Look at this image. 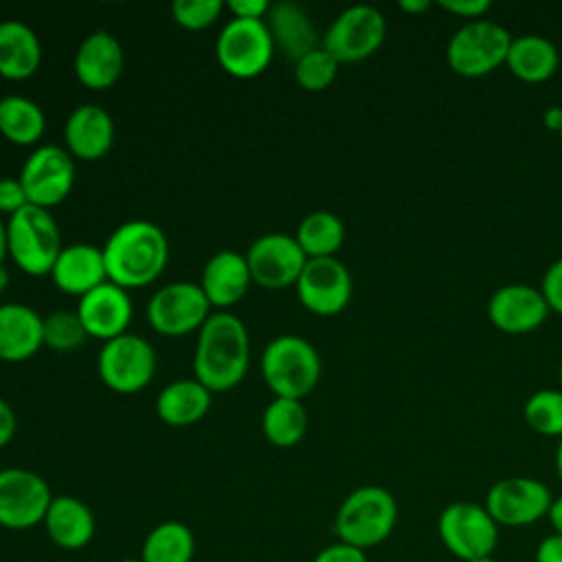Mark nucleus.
I'll return each instance as SVG.
<instances>
[{
    "label": "nucleus",
    "mask_w": 562,
    "mask_h": 562,
    "mask_svg": "<svg viewBox=\"0 0 562 562\" xmlns=\"http://www.w3.org/2000/svg\"><path fill=\"white\" fill-rule=\"evenodd\" d=\"M226 9L237 20H266L270 2L266 0H228Z\"/></svg>",
    "instance_id": "41"
},
{
    "label": "nucleus",
    "mask_w": 562,
    "mask_h": 562,
    "mask_svg": "<svg viewBox=\"0 0 562 562\" xmlns=\"http://www.w3.org/2000/svg\"><path fill=\"white\" fill-rule=\"evenodd\" d=\"M42 525L50 542L66 551L88 547L97 531V518L92 509L81 498L70 494L53 496Z\"/></svg>",
    "instance_id": "24"
},
{
    "label": "nucleus",
    "mask_w": 562,
    "mask_h": 562,
    "mask_svg": "<svg viewBox=\"0 0 562 562\" xmlns=\"http://www.w3.org/2000/svg\"><path fill=\"white\" fill-rule=\"evenodd\" d=\"M294 290L307 312L336 316L349 305L353 281L347 266L336 257L307 259Z\"/></svg>",
    "instance_id": "16"
},
{
    "label": "nucleus",
    "mask_w": 562,
    "mask_h": 562,
    "mask_svg": "<svg viewBox=\"0 0 562 562\" xmlns=\"http://www.w3.org/2000/svg\"><path fill=\"white\" fill-rule=\"evenodd\" d=\"M540 292L551 312L562 314V257L551 261L540 281Z\"/></svg>",
    "instance_id": "38"
},
{
    "label": "nucleus",
    "mask_w": 562,
    "mask_h": 562,
    "mask_svg": "<svg viewBox=\"0 0 562 562\" xmlns=\"http://www.w3.org/2000/svg\"><path fill=\"white\" fill-rule=\"evenodd\" d=\"M211 303L195 281H171L158 288L147 303V323L167 338H180L206 323L213 314Z\"/></svg>",
    "instance_id": "10"
},
{
    "label": "nucleus",
    "mask_w": 562,
    "mask_h": 562,
    "mask_svg": "<svg viewBox=\"0 0 562 562\" xmlns=\"http://www.w3.org/2000/svg\"><path fill=\"white\" fill-rule=\"evenodd\" d=\"M44 316L24 303L0 305V360L24 362L44 347Z\"/></svg>",
    "instance_id": "23"
},
{
    "label": "nucleus",
    "mask_w": 562,
    "mask_h": 562,
    "mask_svg": "<svg viewBox=\"0 0 562 562\" xmlns=\"http://www.w3.org/2000/svg\"><path fill=\"white\" fill-rule=\"evenodd\" d=\"M536 562H562V536L551 533L536 547Z\"/></svg>",
    "instance_id": "42"
},
{
    "label": "nucleus",
    "mask_w": 562,
    "mask_h": 562,
    "mask_svg": "<svg viewBox=\"0 0 562 562\" xmlns=\"http://www.w3.org/2000/svg\"><path fill=\"white\" fill-rule=\"evenodd\" d=\"M224 11L222 0H176L171 4V18L187 31H204L217 22Z\"/></svg>",
    "instance_id": "36"
},
{
    "label": "nucleus",
    "mask_w": 562,
    "mask_h": 562,
    "mask_svg": "<svg viewBox=\"0 0 562 562\" xmlns=\"http://www.w3.org/2000/svg\"><path fill=\"white\" fill-rule=\"evenodd\" d=\"M15 428H18L15 413L11 404L4 397H0V448H4L13 439Z\"/></svg>",
    "instance_id": "43"
},
{
    "label": "nucleus",
    "mask_w": 562,
    "mask_h": 562,
    "mask_svg": "<svg viewBox=\"0 0 562 562\" xmlns=\"http://www.w3.org/2000/svg\"><path fill=\"white\" fill-rule=\"evenodd\" d=\"M558 64L560 55L553 42L536 33L514 37L505 59L507 70L525 83H540L551 79L558 70Z\"/></svg>",
    "instance_id": "28"
},
{
    "label": "nucleus",
    "mask_w": 562,
    "mask_h": 562,
    "mask_svg": "<svg viewBox=\"0 0 562 562\" xmlns=\"http://www.w3.org/2000/svg\"><path fill=\"white\" fill-rule=\"evenodd\" d=\"M46 132L44 110L29 97L9 94L0 99V134L18 145L31 147L42 140Z\"/></svg>",
    "instance_id": "29"
},
{
    "label": "nucleus",
    "mask_w": 562,
    "mask_h": 562,
    "mask_svg": "<svg viewBox=\"0 0 562 562\" xmlns=\"http://www.w3.org/2000/svg\"><path fill=\"white\" fill-rule=\"evenodd\" d=\"M61 248V231L48 209L26 204L7 220V252L22 272L50 274Z\"/></svg>",
    "instance_id": "5"
},
{
    "label": "nucleus",
    "mask_w": 562,
    "mask_h": 562,
    "mask_svg": "<svg viewBox=\"0 0 562 562\" xmlns=\"http://www.w3.org/2000/svg\"><path fill=\"white\" fill-rule=\"evenodd\" d=\"M195 555V536L180 520H162L145 536L140 544L143 562H191Z\"/></svg>",
    "instance_id": "32"
},
{
    "label": "nucleus",
    "mask_w": 562,
    "mask_h": 562,
    "mask_svg": "<svg viewBox=\"0 0 562 562\" xmlns=\"http://www.w3.org/2000/svg\"><path fill=\"white\" fill-rule=\"evenodd\" d=\"M512 40L503 24L487 18L465 22L448 40L446 61L454 75L479 79L505 66Z\"/></svg>",
    "instance_id": "6"
},
{
    "label": "nucleus",
    "mask_w": 562,
    "mask_h": 562,
    "mask_svg": "<svg viewBox=\"0 0 562 562\" xmlns=\"http://www.w3.org/2000/svg\"><path fill=\"white\" fill-rule=\"evenodd\" d=\"M439 7L457 18H463L465 22L483 20L485 13L492 9L490 0H441Z\"/></svg>",
    "instance_id": "39"
},
{
    "label": "nucleus",
    "mask_w": 562,
    "mask_h": 562,
    "mask_svg": "<svg viewBox=\"0 0 562 562\" xmlns=\"http://www.w3.org/2000/svg\"><path fill=\"white\" fill-rule=\"evenodd\" d=\"M7 257H9V252H7V220H2V215H0V266L4 263Z\"/></svg>",
    "instance_id": "46"
},
{
    "label": "nucleus",
    "mask_w": 562,
    "mask_h": 562,
    "mask_svg": "<svg viewBox=\"0 0 562 562\" xmlns=\"http://www.w3.org/2000/svg\"><path fill=\"white\" fill-rule=\"evenodd\" d=\"M200 288L217 312H228L248 292L252 277L246 263V255L237 250H220L202 268Z\"/></svg>",
    "instance_id": "21"
},
{
    "label": "nucleus",
    "mask_w": 562,
    "mask_h": 562,
    "mask_svg": "<svg viewBox=\"0 0 562 562\" xmlns=\"http://www.w3.org/2000/svg\"><path fill=\"white\" fill-rule=\"evenodd\" d=\"M7 285H9V272H7L4 263H2V266H0V292H4Z\"/></svg>",
    "instance_id": "48"
},
{
    "label": "nucleus",
    "mask_w": 562,
    "mask_h": 562,
    "mask_svg": "<svg viewBox=\"0 0 562 562\" xmlns=\"http://www.w3.org/2000/svg\"><path fill=\"white\" fill-rule=\"evenodd\" d=\"M397 501L382 485H360L338 505L334 531L340 542L362 551L382 544L395 529Z\"/></svg>",
    "instance_id": "4"
},
{
    "label": "nucleus",
    "mask_w": 562,
    "mask_h": 562,
    "mask_svg": "<svg viewBox=\"0 0 562 562\" xmlns=\"http://www.w3.org/2000/svg\"><path fill=\"white\" fill-rule=\"evenodd\" d=\"M108 281L123 290H138L156 281L169 261V239L149 220L119 224L101 246Z\"/></svg>",
    "instance_id": "2"
},
{
    "label": "nucleus",
    "mask_w": 562,
    "mask_h": 562,
    "mask_svg": "<svg viewBox=\"0 0 562 562\" xmlns=\"http://www.w3.org/2000/svg\"><path fill=\"white\" fill-rule=\"evenodd\" d=\"M48 277L57 290L81 299L108 281L103 252L86 241L68 244L61 248Z\"/></svg>",
    "instance_id": "22"
},
{
    "label": "nucleus",
    "mask_w": 562,
    "mask_h": 562,
    "mask_svg": "<svg viewBox=\"0 0 562 562\" xmlns=\"http://www.w3.org/2000/svg\"><path fill=\"white\" fill-rule=\"evenodd\" d=\"M246 263L252 283L266 290H283L296 285L307 257L296 244L294 235L266 233L246 250Z\"/></svg>",
    "instance_id": "15"
},
{
    "label": "nucleus",
    "mask_w": 562,
    "mask_h": 562,
    "mask_svg": "<svg viewBox=\"0 0 562 562\" xmlns=\"http://www.w3.org/2000/svg\"><path fill=\"white\" fill-rule=\"evenodd\" d=\"M123 66H125V55H123L121 42L103 29L88 33L79 42L72 59L75 77L88 90L112 88L119 81Z\"/></svg>",
    "instance_id": "19"
},
{
    "label": "nucleus",
    "mask_w": 562,
    "mask_h": 562,
    "mask_svg": "<svg viewBox=\"0 0 562 562\" xmlns=\"http://www.w3.org/2000/svg\"><path fill=\"white\" fill-rule=\"evenodd\" d=\"M312 562H369L367 560V553L353 544H347V542H334V544H327L323 547Z\"/></svg>",
    "instance_id": "40"
},
{
    "label": "nucleus",
    "mask_w": 562,
    "mask_h": 562,
    "mask_svg": "<svg viewBox=\"0 0 562 562\" xmlns=\"http://www.w3.org/2000/svg\"><path fill=\"white\" fill-rule=\"evenodd\" d=\"M551 490L531 476H507L485 494V509L498 527H527L547 516Z\"/></svg>",
    "instance_id": "14"
},
{
    "label": "nucleus",
    "mask_w": 562,
    "mask_h": 562,
    "mask_svg": "<svg viewBox=\"0 0 562 562\" xmlns=\"http://www.w3.org/2000/svg\"><path fill=\"white\" fill-rule=\"evenodd\" d=\"M272 55L274 42L263 20L231 18L215 40L217 64L235 79L259 77L270 66Z\"/></svg>",
    "instance_id": "7"
},
{
    "label": "nucleus",
    "mask_w": 562,
    "mask_h": 562,
    "mask_svg": "<svg viewBox=\"0 0 562 562\" xmlns=\"http://www.w3.org/2000/svg\"><path fill=\"white\" fill-rule=\"evenodd\" d=\"M0 22H2V20H0Z\"/></svg>",
    "instance_id": "53"
},
{
    "label": "nucleus",
    "mask_w": 562,
    "mask_h": 562,
    "mask_svg": "<svg viewBox=\"0 0 562 562\" xmlns=\"http://www.w3.org/2000/svg\"><path fill=\"white\" fill-rule=\"evenodd\" d=\"M527 426L544 437H562V391L540 389L522 406Z\"/></svg>",
    "instance_id": "33"
},
{
    "label": "nucleus",
    "mask_w": 562,
    "mask_h": 562,
    "mask_svg": "<svg viewBox=\"0 0 562 562\" xmlns=\"http://www.w3.org/2000/svg\"><path fill=\"white\" fill-rule=\"evenodd\" d=\"M261 378L274 397L303 400L321 380V356L316 347L296 334L272 338L259 360Z\"/></svg>",
    "instance_id": "3"
},
{
    "label": "nucleus",
    "mask_w": 562,
    "mask_h": 562,
    "mask_svg": "<svg viewBox=\"0 0 562 562\" xmlns=\"http://www.w3.org/2000/svg\"><path fill=\"white\" fill-rule=\"evenodd\" d=\"M250 364L248 329L231 312H213L198 331L193 378L211 393L235 389Z\"/></svg>",
    "instance_id": "1"
},
{
    "label": "nucleus",
    "mask_w": 562,
    "mask_h": 562,
    "mask_svg": "<svg viewBox=\"0 0 562 562\" xmlns=\"http://www.w3.org/2000/svg\"><path fill=\"white\" fill-rule=\"evenodd\" d=\"M549 305L540 288L527 283L501 285L487 301L490 323L505 334H531L549 318Z\"/></svg>",
    "instance_id": "17"
},
{
    "label": "nucleus",
    "mask_w": 562,
    "mask_h": 562,
    "mask_svg": "<svg viewBox=\"0 0 562 562\" xmlns=\"http://www.w3.org/2000/svg\"><path fill=\"white\" fill-rule=\"evenodd\" d=\"M397 7H400V11H404L408 15H419L430 9V2L428 0H402V2H397Z\"/></svg>",
    "instance_id": "45"
},
{
    "label": "nucleus",
    "mask_w": 562,
    "mask_h": 562,
    "mask_svg": "<svg viewBox=\"0 0 562 562\" xmlns=\"http://www.w3.org/2000/svg\"><path fill=\"white\" fill-rule=\"evenodd\" d=\"M20 182L29 204L53 209L61 204L75 187V158L59 145H37L20 169Z\"/></svg>",
    "instance_id": "12"
},
{
    "label": "nucleus",
    "mask_w": 562,
    "mask_h": 562,
    "mask_svg": "<svg viewBox=\"0 0 562 562\" xmlns=\"http://www.w3.org/2000/svg\"><path fill=\"white\" fill-rule=\"evenodd\" d=\"M97 373L110 391L134 395L154 380L156 351L149 340L127 331L103 342L97 356Z\"/></svg>",
    "instance_id": "8"
},
{
    "label": "nucleus",
    "mask_w": 562,
    "mask_h": 562,
    "mask_svg": "<svg viewBox=\"0 0 562 562\" xmlns=\"http://www.w3.org/2000/svg\"><path fill=\"white\" fill-rule=\"evenodd\" d=\"M53 492L44 476L26 468L0 470V527L22 531L44 522Z\"/></svg>",
    "instance_id": "13"
},
{
    "label": "nucleus",
    "mask_w": 562,
    "mask_h": 562,
    "mask_svg": "<svg viewBox=\"0 0 562 562\" xmlns=\"http://www.w3.org/2000/svg\"><path fill=\"white\" fill-rule=\"evenodd\" d=\"M44 347L57 351V353H70L79 349L86 340L88 334L81 325V318L77 310H55L44 316Z\"/></svg>",
    "instance_id": "34"
},
{
    "label": "nucleus",
    "mask_w": 562,
    "mask_h": 562,
    "mask_svg": "<svg viewBox=\"0 0 562 562\" xmlns=\"http://www.w3.org/2000/svg\"><path fill=\"white\" fill-rule=\"evenodd\" d=\"M307 411L303 400L274 397L263 408L261 432L268 443L277 448H294L307 432Z\"/></svg>",
    "instance_id": "30"
},
{
    "label": "nucleus",
    "mask_w": 562,
    "mask_h": 562,
    "mask_svg": "<svg viewBox=\"0 0 562 562\" xmlns=\"http://www.w3.org/2000/svg\"><path fill=\"white\" fill-rule=\"evenodd\" d=\"M470 562H496L492 555H485V558H476V560H470Z\"/></svg>",
    "instance_id": "49"
},
{
    "label": "nucleus",
    "mask_w": 562,
    "mask_h": 562,
    "mask_svg": "<svg viewBox=\"0 0 562 562\" xmlns=\"http://www.w3.org/2000/svg\"><path fill=\"white\" fill-rule=\"evenodd\" d=\"M42 42L37 33L20 20L0 22V77L24 81L40 70Z\"/></svg>",
    "instance_id": "26"
},
{
    "label": "nucleus",
    "mask_w": 562,
    "mask_h": 562,
    "mask_svg": "<svg viewBox=\"0 0 562 562\" xmlns=\"http://www.w3.org/2000/svg\"><path fill=\"white\" fill-rule=\"evenodd\" d=\"M437 531L441 544L463 562L492 555L498 544V525L485 505L472 501L446 505L437 518Z\"/></svg>",
    "instance_id": "9"
},
{
    "label": "nucleus",
    "mask_w": 562,
    "mask_h": 562,
    "mask_svg": "<svg viewBox=\"0 0 562 562\" xmlns=\"http://www.w3.org/2000/svg\"><path fill=\"white\" fill-rule=\"evenodd\" d=\"M560 143H562V130H560Z\"/></svg>",
    "instance_id": "52"
},
{
    "label": "nucleus",
    "mask_w": 562,
    "mask_h": 562,
    "mask_svg": "<svg viewBox=\"0 0 562 562\" xmlns=\"http://www.w3.org/2000/svg\"><path fill=\"white\" fill-rule=\"evenodd\" d=\"M119 562H143V560H140V555H138V558H123V560H119Z\"/></svg>",
    "instance_id": "50"
},
{
    "label": "nucleus",
    "mask_w": 562,
    "mask_h": 562,
    "mask_svg": "<svg viewBox=\"0 0 562 562\" xmlns=\"http://www.w3.org/2000/svg\"><path fill=\"white\" fill-rule=\"evenodd\" d=\"M547 518L553 527V533H560L562 536V494L558 498L551 501V507L547 512Z\"/></svg>",
    "instance_id": "44"
},
{
    "label": "nucleus",
    "mask_w": 562,
    "mask_h": 562,
    "mask_svg": "<svg viewBox=\"0 0 562 562\" xmlns=\"http://www.w3.org/2000/svg\"><path fill=\"white\" fill-rule=\"evenodd\" d=\"M294 239L307 259L336 257L345 241V224L331 211H312L299 222Z\"/></svg>",
    "instance_id": "31"
},
{
    "label": "nucleus",
    "mask_w": 562,
    "mask_h": 562,
    "mask_svg": "<svg viewBox=\"0 0 562 562\" xmlns=\"http://www.w3.org/2000/svg\"><path fill=\"white\" fill-rule=\"evenodd\" d=\"M29 204L26 191L20 178H0V215L11 217Z\"/></svg>",
    "instance_id": "37"
},
{
    "label": "nucleus",
    "mask_w": 562,
    "mask_h": 562,
    "mask_svg": "<svg viewBox=\"0 0 562 562\" xmlns=\"http://www.w3.org/2000/svg\"><path fill=\"white\" fill-rule=\"evenodd\" d=\"M558 378H560V384H562V360H560V369H558Z\"/></svg>",
    "instance_id": "51"
},
{
    "label": "nucleus",
    "mask_w": 562,
    "mask_h": 562,
    "mask_svg": "<svg viewBox=\"0 0 562 562\" xmlns=\"http://www.w3.org/2000/svg\"><path fill=\"white\" fill-rule=\"evenodd\" d=\"M77 314L88 338L108 342L116 336L127 334L134 307L127 290L119 288L112 281H105L79 299Z\"/></svg>",
    "instance_id": "18"
},
{
    "label": "nucleus",
    "mask_w": 562,
    "mask_h": 562,
    "mask_svg": "<svg viewBox=\"0 0 562 562\" xmlns=\"http://www.w3.org/2000/svg\"><path fill=\"white\" fill-rule=\"evenodd\" d=\"M211 400L213 393L195 378L173 380L156 395V415L173 428L193 426L206 417Z\"/></svg>",
    "instance_id": "27"
},
{
    "label": "nucleus",
    "mask_w": 562,
    "mask_h": 562,
    "mask_svg": "<svg viewBox=\"0 0 562 562\" xmlns=\"http://www.w3.org/2000/svg\"><path fill=\"white\" fill-rule=\"evenodd\" d=\"M338 66L340 64L323 46H318L294 61V81L305 92H323L334 83Z\"/></svg>",
    "instance_id": "35"
},
{
    "label": "nucleus",
    "mask_w": 562,
    "mask_h": 562,
    "mask_svg": "<svg viewBox=\"0 0 562 562\" xmlns=\"http://www.w3.org/2000/svg\"><path fill=\"white\" fill-rule=\"evenodd\" d=\"M386 37V20L371 4H353L340 11L325 31L321 46L338 64H356L371 57Z\"/></svg>",
    "instance_id": "11"
},
{
    "label": "nucleus",
    "mask_w": 562,
    "mask_h": 562,
    "mask_svg": "<svg viewBox=\"0 0 562 562\" xmlns=\"http://www.w3.org/2000/svg\"><path fill=\"white\" fill-rule=\"evenodd\" d=\"M66 151L72 158L92 162L103 158L114 145V121L97 103L77 105L64 123Z\"/></svg>",
    "instance_id": "20"
},
{
    "label": "nucleus",
    "mask_w": 562,
    "mask_h": 562,
    "mask_svg": "<svg viewBox=\"0 0 562 562\" xmlns=\"http://www.w3.org/2000/svg\"><path fill=\"white\" fill-rule=\"evenodd\" d=\"M263 22L272 35L274 48H279L285 57L294 61L321 46L312 18L296 2L270 4V11Z\"/></svg>",
    "instance_id": "25"
},
{
    "label": "nucleus",
    "mask_w": 562,
    "mask_h": 562,
    "mask_svg": "<svg viewBox=\"0 0 562 562\" xmlns=\"http://www.w3.org/2000/svg\"><path fill=\"white\" fill-rule=\"evenodd\" d=\"M555 472H558V476L562 481V437H560L558 448H555Z\"/></svg>",
    "instance_id": "47"
}]
</instances>
